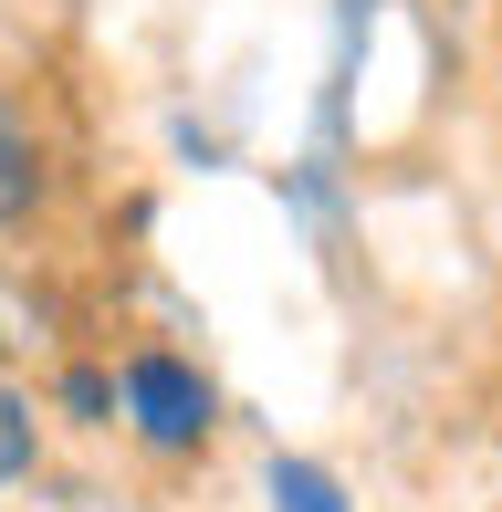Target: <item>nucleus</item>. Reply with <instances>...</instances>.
<instances>
[{"label": "nucleus", "mask_w": 502, "mask_h": 512, "mask_svg": "<svg viewBox=\"0 0 502 512\" xmlns=\"http://www.w3.org/2000/svg\"><path fill=\"white\" fill-rule=\"evenodd\" d=\"M126 408H136V429H147L157 450H199V439H210V387L178 356H126Z\"/></svg>", "instance_id": "f257e3e1"}, {"label": "nucleus", "mask_w": 502, "mask_h": 512, "mask_svg": "<svg viewBox=\"0 0 502 512\" xmlns=\"http://www.w3.org/2000/svg\"><path fill=\"white\" fill-rule=\"evenodd\" d=\"M32 471V398L21 387H0V492Z\"/></svg>", "instance_id": "20e7f679"}, {"label": "nucleus", "mask_w": 502, "mask_h": 512, "mask_svg": "<svg viewBox=\"0 0 502 512\" xmlns=\"http://www.w3.org/2000/svg\"><path fill=\"white\" fill-rule=\"evenodd\" d=\"M272 512H346V492L314 460H272Z\"/></svg>", "instance_id": "7ed1b4c3"}, {"label": "nucleus", "mask_w": 502, "mask_h": 512, "mask_svg": "<svg viewBox=\"0 0 502 512\" xmlns=\"http://www.w3.org/2000/svg\"><path fill=\"white\" fill-rule=\"evenodd\" d=\"M42 189H53V168H42V136L21 126V105H11V95H0V230L32 220Z\"/></svg>", "instance_id": "f03ea898"}]
</instances>
